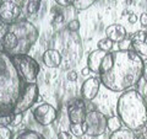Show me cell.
I'll return each instance as SVG.
<instances>
[{"label":"cell","instance_id":"obj_1","mask_svg":"<svg viewBox=\"0 0 147 139\" xmlns=\"http://www.w3.org/2000/svg\"><path fill=\"white\" fill-rule=\"evenodd\" d=\"M112 67L99 74L100 82L108 90L125 92L139 82L142 78L145 62L132 50H114Z\"/></svg>","mask_w":147,"mask_h":139},{"label":"cell","instance_id":"obj_2","mask_svg":"<svg viewBox=\"0 0 147 139\" xmlns=\"http://www.w3.org/2000/svg\"><path fill=\"white\" fill-rule=\"evenodd\" d=\"M38 38L37 27L27 18H21L0 29V50L9 55L28 54Z\"/></svg>","mask_w":147,"mask_h":139},{"label":"cell","instance_id":"obj_3","mask_svg":"<svg viewBox=\"0 0 147 139\" xmlns=\"http://www.w3.org/2000/svg\"><path fill=\"white\" fill-rule=\"evenodd\" d=\"M26 85L16 70L11 55L0 50V114L12 113Z\"/></svg>","mask_w":147,"mask_h":139},{"label":"cell","instance_id":"obj_4","mask_svg":"<svg viewBox=\"0 0 147 139\" xmlns=\"http://www.w3.org/2000/svg\"><path fill=\"white\" fill-rule=\"evenodd\" d=\"M117 112L123 126L134 132L147 124V102L136 89L121 92L117 102Z\"/></svg>","mask_w":147,"mask_h":139},{"label":"cell","instance_id":"obj_5","mask_svg":"<svg viewBox=\"0 0 147 139\" xmlns=\"http://www.w3.org/2000/svg\"><path fill=\"white\" fill-rule=\"evenodd\" d=\"M12 63L15 65L16 70L20 74V76L24 79V81L27 84L31 82H36L38 74L40 72L38 62L30 57L28 54H17V55H11Z\"/></svg>","mask_w":147,"mask_h":139},{"label":"cell","instance_id":"obj_6","mask_svg":"<svg viewBox=\"0 0 147 139\" xmlns=\"http://www.w3.org/2000/svg\"><path fill=\"white\" fill-rule=\"evenodd\" d=\"M107 121L108 118L97 110H90L87 111L86 117L82 122V127H84L85 134L88 137L97 138L103 136L107 131Z\"/></svg>","mask_w":147,"mask_h":139},{"label":"cell","instance_id":"obj_7","mask_svg":"<svg viewBox=\"0 0 147 139\" xmlns=\"http://www.w3.org/2000/svg\"><path fill=\"white\" fill-rule=\"evenodd\" d=\"M38 97H39V90L36 82H31V84L26 82L12 113H25L26 111L31 110L33 107V105L38 101Z\"/></svg>","mask_w":147,"mask_h":139},{"label":"cell","instance_id":"obj_8","mask_svg":"<svg viewBox=\"0 0 147 139\" xmlns=\"http://www.w3.org/2000/svg\"><path fill=\"white\" fill-rule=\"evenodd\" d=\"M32 117L34 122L42 127H48L58 119V110L53 105L43 102L32 108Z\"/></svg>","mask_w":147,"mask_h":139},{"label":"cell","instance_id":"obj_9","mask_svg":"<svg viewBox=\"0 0 147 139\" xmlns=\"http://www.w3.org/2000/svg\"><path fill=\"white\" fill-rule=\"evenodd\" d=\"M24 15V9L13 0H4L0 6V22L4 25H11L21 18H25Z\"/></svg>","mask_w":147,"mask_h":139},{"label":"cell","instance_id":"obj_10","mask_svg":"<svg viewBox=\"0 0 147 139\" xmlns=\"http://www.w3.org/2000/svg\"><path fill=\"white\" fill-rule=\"evenodd\" d=\"M87 107L82 97H76L67 101L66 104V114L69 123H82L86 117Z\"/></svg>","mask_w":147,"mask_h":139},{"label":"cell","instance_id":"obj_11","mask_svg":"<svg viewBox=\"0 0 147 139\" xmlns=\"http://www.w3.org/2000/svg\"><path fill=\"white\" fill-rule=\"evenodd\" d=\"M131 50L142 61H147V31H137L130 36Z\"/></svg>","mask_w":147,"mask_h":139},{"label":"cell","instance_id":"obj_12","mask_svg":"<svg viewBox=\"0 0 147 139\" xmlns=\"http://www.w3.org/2000/svg\"><path fill=\"white\" fill-rule=\"evenodd\" d=\"M100 85H102V82H100L99 76H92V78L86 79L81 85V91H80L81 97L85 101L94 100L96 96L98 95Z\"/></svg>","mask_w":147,"mask_h":139},{"label":"cell","instance_id":"obj_13","mask_svg":"<svg viewBox=\"0 0 147 139\" xmlns=\"http://www.w3.org/2000/svg\"><path fill=\"white\" fill-rule=\"evenodd\" d=\"M42 62L47 68H50V69L59 68L63 62L61 53L57 49L49 48L47 50H44V53L42 54Z\"/></svg>","mask_w":147,"mask_h":139},{"label":"cell","instance_id":"obj_14","mask_svg":"<svg viewBox=\"0 0 147 139\" xmlns=\"http://www.w3.org/2000/svg\"><path fill=\"white\" fill-rule=\"evenodd\" d=\"M108 52H104L102 49H96L93 52H91L87 57V67L90 68L91 73H96V74H99L100 70V65H102V62L105 57V54Z\"/></svg>","mask_w":147,"mask_h":139},{"label":"cell","instance_id":"obj_15","mask_svg":"<svg viewBox=\"0 0 147 139\" xmlns=\"http://www.w3.org/2000/svg\"><path fill=\"white\" fill-rule=\"evenodd\" d=\"M105 36L110 41H113L114 43H119L127 37V32L123 25L113 24V25H109L105 29Z\"/></svg>","mask_w":147,"mask_h":139},{"label":"cell","instance_id":"obj_16","mask_svg":"<svg viewBox=\"0 0 147 139\" xmlns=\"http://www.w3.org/2000/svg\"><path fill=\"white\" fill-rule=\"evenodd\" d=\"M108 139H139V137L136 136L134 131H131V129L123 126L120 129L110 133Z\"/></svg>","mask_w":147,"mask_h":139},{"label":"cell","instance_id":"obj_17","mask_svg":"<svg viewBox=\"0 0 147 139\" xmlns=\"http://www.w3.org/2000/svg\"><path fill=\"white\" fill-rule=\"evenodd\" d=\"M13 139H45L42 134L33 131V129H25L21 133H18Z\"/></svg>","mask_w":147,"mask_h":139},{"label":"cell","instance_id":"obj_18","mask_svg":"<svg viewBox=\"0 0 147 139\" xmlns=\"http://www.w3.org/2000/svg\"><path fill=\"white\" fill-rule=\"evenodd\" d=\"M123 127V123L120 121V118L118 116H113V117H109L107 121V128L109 129L110 132H115L118 129H120Z\"/></svg>","mask_w":147,"mask_h":139},{"label":"cell","instance_id":"obj_19","mask_svg":"<svg viewBox=\"0 0 147 139\" xmlns=\"http://www.w3.org/2000/svg\"><path fill=\"white\" fill-rule=\"evenodd\" d=\"M96 1H97V0H76L75 4L72 5V7L75 9L76 11H82V10H86V9L91 7Z\"/></svg>","mask_w":147,"mask_h":139},{"label":"cell","instance_id":"obj_20","mask_svg":"<svg viewBox=\"0 0 147 139\" xmlns=\"http://www.w3.org/2000/svg\"><path fill=\"white\" fill-rule=\"evenodd\" d=\"M69 132L76 138H81L85 134L82 123H70L69 124Z\"/></svg>","mask_w":147,"mask_h":139},{"label":"cell","instance_id":"obj_21","mask_svg":"<svg viewBox=\"0 0 147 139\" xmlns=\"http://www.w3.org/2000/svg\"><path fill=\"white\" fill-rule=\"evenodd\" d=\"M113 46H114V42L113 41H110L109 38H107V37L99 40L98 43H97L98 49H102V50H104V52H112Z\"/></svg>","mask_w":147,"mask_h":139},{"label":"cell","instance_id":"obj_22","mask_svg":"<svg viewBox=\"0 0 147 139\" xmlns=\"http://www.w3.org/2000/svg\"><path fill=\"white\" fill-rule=\"evenodd\" d=\"M136 90L139 91V94L142 96V99L147 102V81L144 78H141L139 82L136 84Z\"/></svg>","mask_w":147,"mask_h":139},{"label":"cell","instance_id":"obj_23","mask_svg":"<svg viewBox=\"0 0 147 139\" xmlns=\"http://www.w3.org/2000/svg\"><path fill=\"white\" fill-rule=\"evenodd\" d=\"M66 29L72 33H76L80 30V21L77 18H70L66 24Z\"/></svg>","mask_w":147,"mask_h":139},{"label":"cell","instance_id":"obj_24","mask_svg":"<svg viewBox=\"0 0 147 139\" xmlns=\"http://www.w3.org/2000/svg\"><path fill=\"white\" fill-rule=\"evenodd\" d=\"M0 139H13V133L9 127L0 126Z\"/></svg>","mask_w":147,"mask_h":139},{"label":"cell","instance_id":"obj_25","mask_svg":"<svg viewBox=\"0 0 147 139\" xmlns=\"http://www.w3.org/2000/svg\"><path fill=\"white\" fill-rule=\"evenodd\" d=\"M13 113H6V114H0V126L9 127L11 126Z\"/></svg>","mask_w":147,"mask_h":139},{"label":"cell","instance_id":"obj_26","mask_svg":"<svg viewBox=\"0 0 147 139\" xmlns=\"http://www.w3.org/2000/svg\"><path fill=\"white\" fill-rule=\"evenodd\" d=\"M119 50H131V38L126 37L125 40H123L121 42L118 43Z\"/></svg>","mask_w":147,"mask_h":139},{"label":"cell","instance_id":"obj_27","mask_svg":"<svg viewBox=\"0 0 147 139\" xmlns=\"http://www.w3.org/2000/svg\"><path fill=\"white\" fill-rule=\"evenodd\" d=\"M24 114H25V113H13L11 126H12V127H17L18 124H21L22 121H24Z\"/></svg>","mask_w":147,"mask_h":139},{"label":"cell","instance_id":"obj_28","mask_svg":"<svg viewBox=\"0 0 147 139\" xmlns=\"http://www.w3.org/2000/svg\"><path fill=\"white\" fill-rule=\"evenodd\" d=\"M54 1L60 7H71L76 0H54Z\"/></svg>","mask_w":147,"mask_h":139},{"label":"cell","instance_id":"obj_29","mask_svg":"<svg viewBox=\"0 0 147 139\" xmlns=\"http://www.w3.org/2000/svg\"><path fill=\"white\" fill-rule=\"evenodd\" d=\"M57 139H74V136L69 131H60L57 134Z\"/></svg>","mask_w":147,"mask_h":139},{"label":"cell","instance_id":"obj_30","mask_svg":"<svg viewBox=\"0 0 147 139\" xmlns=\"http://www.w3.org/2000/svg\"><path fill=\"white\" fill-rule=\"evenodd\" d=\"M77 73L75 70H69L67 74H66V79L69 81H76L77 80Z\"/></svg>","mask_w":147,"mask_h":139},{"label":"cell","instance_id":"obj_31","mask_svg":"<svg viewBox=\"0 0 147 139\" xmlns=\"http://www.w3.org/2000/svg\"><path fill=\"white\" fill-rule=\"evenodd\" d=\"M140 24L142 27H147V12H142L140 15Z\"/></svg>","mask_w":147,"mask_h":139},{"label":"cell","instance_id":"obj_32","mask_svg":"<svg viewBox=\"0 0 147 139\" xmlns=\"http://www.w3.org/2000/svg\"><path fill=\"white\" fill-rule=\"evenodd\" d=\"M136 21H137V16L135 14H131V15L129 16V22H130V24H135Z\"/></svg>","mask_w":147,"mask_h":139},{"label":"cell","instance_id":"obj_33","mask_svg":"<svg viewBox=\"0 0 147 139\" xmlns=\"http://www.w3.org/2000/svg\"><path fill=\"white\" fill-rule=\"evenodd\" d=\"M142 78L147 81V62H145V65H144V72H142Z\"/></svg>","mask_w":147,"mask_h":139},{"label":"cell","instance_id":"obj_34","mask_svg":"<svg viewBox=\"0 0 147 139\" xmlns=\"http://www.w3.org/2000/svg\"><path fill=\"white\" fill-rule=\"evenodd\" d=\"M91 73V70H90V68L88 67H85L84 69H82V70H81V74H82V75H88V74Z\"/></svg>","mask_w":147,"mask_h":139},{"label":"cell","instance_id":"obj_35","mask_svg":"<svg viewBox=\"0 0 147 139\" xmlns=\"http://www.w3.org/2000/svg\"><path fill=\"white\" fill-rule=\"evenodd\" d=\"M126 3H131V1H134V0H125Z\"/></svg>","mask_w":147,"mask_h":139},{"label":"cell","instance_id":"obj_36","mask_svg":"<svg viewBox=\"0 0 147 139\" xmlns=\"http://www.w3.org/2000/svg\"><path fill=\"white\" fill-rule=\"evenodd\" d=\"M3 1H4V0H0V6H1V4H3Z\"/></svg>","mask_w":147,"mask_h":139},{"label":"cell","instance_id":"obj_37","mask_svg":"<svg viewBox=\"0 0 147 139\" xmlns=\"http://www.w3.org/2000/svg\"><path fill=\"white\" fill-rule=\"evenodd\" d=\"M146 134H147V124H146Z\"/></svg>","mask_w":147,"mask_h":139}]
</instances>
